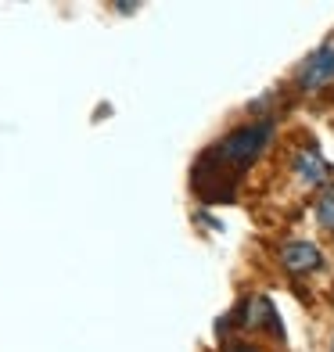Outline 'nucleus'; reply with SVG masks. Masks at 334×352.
Returning <instances> with one entry per match:
<instances>
[{"instance_id": "nucleus-2", "label": "nucleus", "mask_w": 334, "mask_h": 352, "mask_svg": "<svg viewBox=\"0 0 334 352\" xmlns=\"http://www.w3.org/2000/svg\"><path fill=\"white\" fill-rule=\"evenodd\" d=\"M331 79H334V40H327L313 58H306V65L298 69V87L316 90V87L331 83Z\"/></svg>"}, {"instance_id": "nucleus-1", "label": "nucleus", "mask_w": 334, "mask_h": 352, "mask_svg": "<svg viewBox=\"0 0 334 352\" xmlns=\"http://www.w3.org/2000/svg\"><path fill=\"white\" fill-rule=\"evenodd\" d=\"M269 133H274V122L263 119V122H252L241 126V130L227 133L219 144H212L209 151L198 158L194 166V190L201 201H219V198H230L241 173L256 162L259 151L266 148Z\"/></svg>"}, {"instance_id": "nucleus-4", "label": "nucleus", "mask_w": 334, "mask_h": 352, "mask_svg": "<svg viewBox=\"0 0 334 352\" xmlns=\"http://www.w3.org/2000/svg\"><path fill=\"white\" fill-rule=\"evenodd\" d=\"M316 219H320V227L334 230V187H327L320 198H316Z\"/></svg>"}, {"instance_id": "nucleus-5", "label": "nucleus", "mask_w": 334, "mask_h": 352, "mask_svg": "<svg viewBox=\"0 0 334 352\" xmlns=\"http://www.w3.org/2000/svg\"><path fill=\"white\" fill-rule=\"evenodd\" d=\"M227 352H259L256 345H252V342H237V345H230Z\"/></svg>"}, {"instance_id": "nucleus-3", "label": "nucleus", "mask_w": 334, "mask_h": 352, "mask_svg": "<svg viewBox=\"0 0 334 352\" xmlns=\"http://www.w3.org/2000/svg\"><path fill=\"white\" fill-rule=\"evenodd\" d=\"M280 263L291 270V274H306V270H316L320 266V252H316V245L309 241H291L280 248Z\"/></svg>"}]
</instances>
